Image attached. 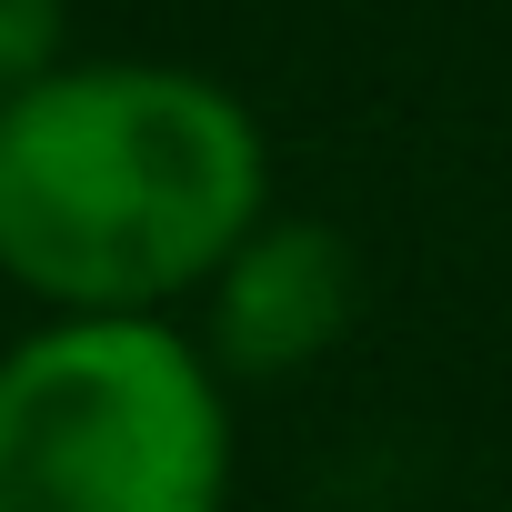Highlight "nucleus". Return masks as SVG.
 I'll return each instance as SVG.
<instances>
[{"label": "nucleus", "instance_id": "obj_1", "mask_svg": "<svg viewBox=\"0 0 512 512\" xmlns=\"http://www.w3.org/2000/svg\"><path fill=\"white\" fill-rule=\"evenodd\" d=\"M272 221V141L181 61H61L0 101V282L51 312H171Z\"/></svg>", "mask_w": 512, "mask_h": 512}, {"label": "nucleus", "instance_id": "obj_2", "mask_svg": "<svg viewBox=\"0 0 512 512\" xmlns=\"http://www.w3.org/2000/svg\"><path fill=\"white\" fill-rule=\"evenodd\" d=\"M221 362L161 312H51L0 352V512H221Z\"/></svg>", "mask_w": 512, "mask_h": 512}, {"label": "nucleus", "instance_id": "obj_3", "mask_svg": "<svg viewBox=\"0 0 512 512\" xmlns=\"http://www.w3.org/2000/svg\"><path fill=\"white\" fill-rule=\"evenodd\" d=\"M201 302H211L201 352L221 362V382H282L342 352V332L362 322V251L332 221H262L211 272Z\"/></svg>", "mask_w": 512, "mask_h": 512}, {"label": "nucleus", "instance_id": "obj_4", "mask_svg": "<svg viewBox=\"0 0 512 512\" xmlns=\"http://www.w3.org/2000/svg\"><path fill=\"white\" fill-rule=\"evenodd\" d=\"M61 41H71V0H0V101H21L31 81H51Z\"/></svg>", "mask_w": 512, "mask_h": 512}]
</instances>
